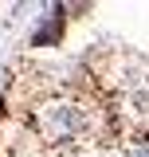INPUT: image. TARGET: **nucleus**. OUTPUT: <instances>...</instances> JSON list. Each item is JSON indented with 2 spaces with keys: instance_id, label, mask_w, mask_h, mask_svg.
Segmentation results:
<instances>
[{
  "instance_id": "1",
  "label": "nucleus",
  "mask_w": 149,
  "mask_h": 157,
  "mask_svg": "<svg viewBox=\"0 0 149 157\" xmlns=\"http://www.w3.org/2000/svg\"><path fill=\"white\" fill-rule=\"evenodd\" d=\"M39 130L47 141H78L90 130V114L74 102H59V106L39 110Z\"/></svg>"
},
{
  "instance_id": "2",
  "label": "nucleus",
  "mask_w": 149,
  "mask_h": 157,
  "mask_svg": "<svg viewBox=\"0 0 149 157\" xmlns=\"http://www.w3.org/2000/svg\"><path fill=\"white\" fill-rule=\"evenodd\" d=\"M130 157H149V141H137V145L130 149Z\"/></svg>"
}]
</instances>
